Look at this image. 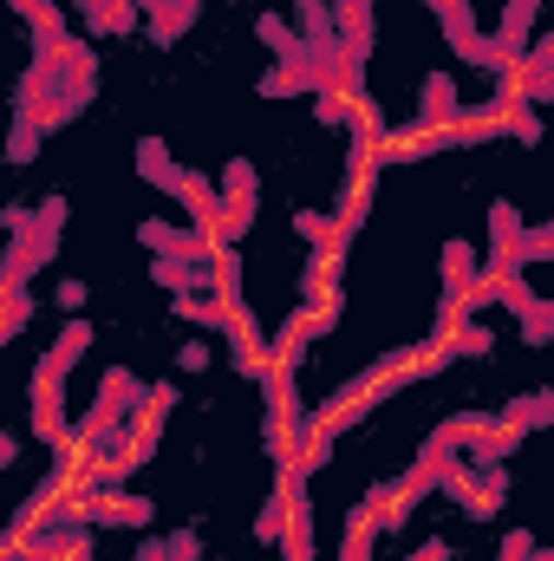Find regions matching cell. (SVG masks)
<instances>
[{
  "label": "cell",
  "mask_w": 554,
  "mask_h": 561,
  "mask_svg": "<svg viewBox=\"0 0 554 561\" xmlns=\"http://www.w3.org/2000/svg\"><path fill=\"white\" fill-rule=\"evenodd\" d=\"M66 216H72V203L53 190L46 203H39V222L20 236V242H7V262H0V294H20L26 280L39 275L53 255H59V242H66Z\"/></svg>",
  "instance_id": "1"
},
{
  "label": "cell",
  "mask_w": 554,
  "mask_h": 561,
  "mask_svg": "<svg viewBox=\"0 0 554 561\" xmlns=\"http://www.w3.org/2000/svg\"><path fill=\"white\" fill-rule=\"evenodd\" d=\"M66 523H85V529H143L150 523V496H112V490H72Z\"/></svg>",
  "instance_id": "2"
},
{
  "label": "cell",
  "mask_w": 554,
  "mask_h": 561,
  "mask_svg": "<svg viewBox=\"0 0 554 561\" xmlns=\"http://www.w3.org/2000/svg\"><path fill=\"white\" fill-rule=\"evenodd\" d=\"M255 203H262V170L249 157H229V170H222V242L229 249L255 229Z\"/></svg>",
  "instance_id": "3"
},
{
  "label": "cell",
  "mask_w": 554,
  "mask_h": 561,
  "mask_svg": "<svg viewBox=\"0 0 554 561\" xmlns=\"http://www.w3.org/2000/svg\"><path fill=\"white\" fill-rule=\"evenodd\" d=\"M138 242L150 255H176V262H222V249H229L216 229H183V222H163V216L138 222Z\"/></svg>",
  "instance_id": "4"
},
{
  "label": "cell",
  "mask_w": 554,
  "mask_h": 561,
  "mask_svg": "<svg viewBox=\"0 0 554 561\" xmlns=\"http://www.w3.org/2000/svg\"><path fill=\"white\" fill-rule=\"evenodd\" d=\"M430 7H437L443 39H450V53H457V59H470V66H483V72H503V53H496V39H483V33H476L470 0H430Z\"/></svg>",
  "instance_id": "5"
},
{
  "label": "cell",
  "mask_w": 554,
  "mask_h": 561,
  "mask_svg": "<svg viewBox=\"0 0 554 561\" xmlns=\"http://www.w3.org/2000/svg\"><path fill=\"white\" fill-rule=\"evenodd\" d=\"M85 346H92V320L72 313V320L53 333V346L33 359V386H59V392H66V379H72V366L85 359Z\"/></svg>",
  "instance_id": "6"
},
{
  "label": "cell",
  "mask_w": 554,
  "mask_h": 561,
  "mask_svg": "<svg viewBox=\"0 0 554 561\" xmlns=\"http://www.w3.org/2000/svg\"><path fill=\"white\" fill-rule=\"evenodd\" d=\"M522 242H529V222L509 196L489 203V268L483 275H516L522 268Z\"/></svg>",
  "instance_id": "7"
},
{
  "label": "cell",
  "mask_w": 554,
  "mask_h": 561,
  "mask_svg": "<svg viewBox=\"0 0 554 561\" xmlns=\"http://www.w3.org/2000/svg\"><path fill=\"white\" fill-rule=\"evenodd\" d=\"M535 13H542V0H509V7H503V26H496V53H503V66H522V59H529Z\"/></svg>",
  "instance_id": "8"
},
{
  "label": "cell",
  "mask_w": 554,
  "mask_h": 561,
  "mask_svg": "<svg viewBox=\"0 0 554 561\" xmlns=\"http://www.w3.org/2000/svg\"><path fill=\"white\" fill-rule=\"evenodd\" d=\"M522 437H529V431H516L509 419H503V424L470 419V437H463V450H470V463H483V470H489V463H503V457H509Z\"/></svg>",
  "instance_id": "9"
},
{
  "label": "cell",
  "mask_w": 554,
  "mask_h": 561,
  "mask_svg": "<svg viewBox=\"0 0 554 561\" xmlns=\"http://www.w3.org/2000/svg\"><path fill=\"white\" fill-rule=\"evenodd\" d=\"M176 203L189 209V229H216V236H222V190H216L209 176L183 170V190H176Z\"/></svg>",
  "instance_id": "10"
},
{
  "label": "cell",
  "mask_w": 554,
  "mask_h": 561,
  "mask_svg": "<svg viewBox=\"0 0 554 561\" xmlns=\"http://www.w3.org/2000/svg\"><path fill=\"white\" fill-rule=\"evenodd\" d=\"M138 176L157 190V196H176V190H183V163L170 157L163 138H138Z\"/></svg>",
  "instance_id": "11"
},
{
  "label": "cell",
  "mask_w": 554,
  "mask_h": 561,
  "mask_svg": "<svg viewBox=\"0 0 554 561\" xmlns=\"http://www.w3.org/2000/svg\"><path fill=\"white\" fill-rule=\"evenodd\" d=\"M463 112H457V85H450V72H430L424 79V105H417V131H443V125H457Z\"/></svg>",
  "instance_id": "12"
},
{
  "label": "cell",
  "mask_w": 554,
  "mask_h": 561,
  "mask_svg": "<svg viewBox=\"0 0 554 561\" xmlns=\"http://www.w3.org/2000/svg\"><path fill=\"white\" fill-rule=\"evenodd\" d=\"M255 39H262L275 59H287V66H313V53H307V33H293L280 13H262V20H255Z\"/></svg>",
  "instance_id": "13"
},
{
  "label": "cell",
  "mask_w": 554,
  "mask_h": 561,
  "mask_svg": "<svg viewBox=\"0 0 554 561\" xmlns=\"http://www.w3.org/2000/svg\"><path fill=\"white\" fill-rule=\"evenodd\" d=\"M255 92H262V99H300V92L320 99V79H313V66H287V59H275V66L255 79Z\"/></svg>",
  "instance_id": "14"
},
{
  "label": "cell",
  "mask_w": 554,
  "mask_h": 561,
  "mask_svg": "<svg viewBox=\"0 0 554 561\" xmlns=\"http://www.w3.org/2000/svg\"><path fill=\"white\" fill-rule=\"evenodd\" d=\"M143 20H150V39H157V46H176V39L196 26V0H157Z\"/></svg>",
  "instance_id": "15"
},
{
  "label": "cell",
  "mask_w": 554,
  "mask_h": 561,
  "mask_svg": "<svg viewBox=\"0 0 554 561\" xmlns=\"http://www.w3.org/2000/svg\"><path fill=\"white\" fill-rule=\"evenodd\" d=\"M287 523H293V496H287V483H280L275 496L262 503V516H255V542H287Z\"/></svg>",
  "instance_id": "16"
},
{
  "label": "cell",
  "mask_w": 554,
  "mask_h": 561,
  "mask_svg": "<svg viewBox=\"0 0 554 561\" xmlns=\"http://www.w3.org/2000/svg\"><path fill=\"white\" fill-rule=\"evenodd\" d=\"M176 399H183L176 386H157V392L143 399L138 412H131V431H138V437H163V419L176 412Z\"/></svg>",
  "instance_id": "17"
},
{
  "label": "cell",
  "mask_w": 554,
  "mask_h": 561,
  "mask_svg": "<svg viewBox=\"0 0 554 561\" xmlns=\"http://www.w3.org/2000/svg\"><path fill=\"white\" fill-rule=\"evenodd\" d=\"M503 419L516 424V431H542V424H554V392H529V399H516Z\"/></svg>",
  "instance_id": "18"
},
{
  "label": "cell",
  "mask_w": 554,
  "mask_h": 561,
  "mask_svg": "<svg viewBox=\"0 0 554 561\" xmlns=\"http://www.w3.org/2000/svg\"><path fill=\"white\" fill-rule=\"evenodd\" d=\"M39 138H46V125L13 118V131H7V163H33V157H39Z\"/></svg>",
  "instance_id": "19"
},
{
  "label": "cell",
  "mask_w": 554,
  "mask_h": 561,
  "mask_svg": "<svg viewBox=\"0 0 554 561\" xmlns=\"http://www.w3.org/2000/svg\"><path fill=\"white\" fill-rule=\"evenodd\" d=\"M26 320H33V294H26V287H20V294H0V340H20Z\"/></svg>",
  "instance_id": "20"
},
{
  "label": "cell",
  "mask_w": 554,
  "mask_h": 561,
  "mask_svg": "<svg viewBox=\"0 0 554 561\" xmlns=\"http://www.w3.org/2000/svg\"><path fill=\"white\" fill-rule=\"evenodd\" d=\"M450 340H457V359H483V353L496 346V333H489V327H457Z\"/></svg>",
  "instance_id": "21"
},
{
  "label": "cell",
  "mask_w": 554,
  "mask_h": 561,
  "mask_svg": "<svg viewBox=\"0 0 554 561\" xmlns=\"http://www.w3.org/2000/svg\"><path fill=\"white\" fill-rule=\"evenodd\" d=\"M535 262H554V216L542 229H529V242H522V268H535Z\"/></svg>",
  "instance_id": "22"
},
{
  "label": "cell",
  "mask_w": 554,
  "mask_h": 561,
  "mask_svg": "<svg viewBox=\"0 0 554 561\" xmlns=\"http://www.w3.org/2000/svg\"><path fill=\"white\" fill-rule=\"evenodd\" d=\"M209 366H216V346H209V340H183L176 373H209Z\"/></svg>",
  "instance_id": "23"
},
{
  "label": "cell",
  "mask_w": 554,
  "mask_h": 561,
  "mask_svg": "<svg viewBox=\"0 0 554 561\" xmlns=\"http://www.w3.org/2000/svg\"><path fill=\"white\" fill-rule=\"evenodd\" d=\"M535 556H542V549H535L529 529H509V536H503V561H535Z\"/></svg>",
  "instance_id": "24"
},
{
  "label": "cell",
  "mask_w": 554,
  "mask_h": 561,
  "mask_svg": "<svg viewBox=\"0 0 554 561\" xmlns=\"http://www.w3.org/2000/svg\"><path fill=\"white\" fill-rule=\"evenodd\" d=\"M0 222H7V242H20V236L39 222V209H26V203H7V216H0Z\"/></svg>",
  "instance_id": "25"
},
{
  "label": "cell",
  "mask_w": 554,
  "mask_h": 561,
  "mask_svg": "<svg viewBox=\"0 0 554 561\" xmlns=\"http://www.w3.org/2000/svg\"><path fill=\"white\" fill-rule=\"evenodd\" d=\"M170 561H203V536L196 529H176L170 536Z\"/></svg>",
  "instance_id": "26"
},
{
  "label": "cell",
  "mask_w": 554,
  "mask_h": 561,
  "mask_svg": "<svg viewBox=\"0 0 554 561\" xmlns=\"http://www.w3.org/2000/svg\"><path fill=\"white\" fill-rule=\"evenodd\" d=\"M53 300H59L66 313H79V307H85V280H59V287H53Z\"/></svg>",
  "instance_id": "27"
},
{
  "label": "cell",
  "mask_w": 554,
  "mask_h": 561,
  "mask_svg": "<svg viewBox=\"0 0 554 561\" xmlns=\"http://www.w3.org/2000/svg\"><path fill=\"white\" fill-rule=\"evenodd\" d=\"M516 138H522V144H542V118H535V112H529V105H522V112H516Z\"/></svg>",
  "instance_id": "28"
},
{
  "label": "cell",
  "mask_w": 554,
  "mask_h": 561,
  "mask_svg": "<svg viewBox=\"0 0 554 561\" xmlns=\"http://www.w3.org/2000/svg\"><path fill=\"white\" fill-rule=\"evenodd\" d=\"M457 556V549H450V542H443V536H430V542H424V549H417V556H405V561H450Z\"/></svg>",
  "instance_id": "29"
},
{
  "label": "cell",
  "mask_w": 554,
  "mask_h": 561,
  "mask_svg": "<svg viewBox=\"0 0 554 561\" xmlns=\"http://www.w3.org/2000/svg\"><path fill=\"white\" fill-rule=\"evenodd\" d=\"M138 561H170V536H163V542H157V536H143V542H138Z\"/></svg>",
  "instance_id": "30"
},
{
  "label": "cell",
  "mask_w": 554,
  "mask_h": 561,
  "mask_svg": "<svg viewBox=\"0 0 554 561\" xmlns=\"http://www.w3.org/2000/svg\"><path fill=\"white\" fill-rule=\"evenodd\" d=\"M522 66H554V33H549V39H535V46H529V59H522Z\"/></svg>",
  "instance_id": "31"
},
{
  "label": "cell",
  "mask_w": 554,
  "mask_h": 561,
  "mask_svg": "<svg viewBox=\"0 0 554 561\" xmlns=\"http://www.w3.org/2000/svg\"><path fill=\"white\" fill-rule=\"evenodd\" d=\"M13 463H20V437H7V431H0V470H13Z\"/></svg>",
  "instance_id": "32"
},
{
  "label": "cell",
  "mask_w": 554,
  "mask_h": 561,
  "mask_svg": "<svg viewBox=\"0 0 554 561\" xmlns=\"http://www.w3.org/2000/svg\"><path fill=\"white\" fill-rule=\"evenodd\" d=\"M450 561H463V556H450Z\"/></svg>",
  "instance_id": "33"
}]
</instances>
